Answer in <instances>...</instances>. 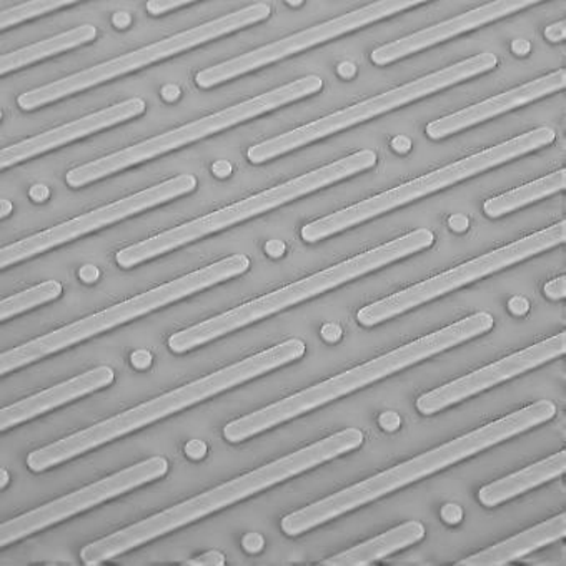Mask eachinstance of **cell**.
Wrapping results in <instances>:
<instances>
[{
	"mask_svg": "<svg viewBox=\"0 0 566 566\" xmlns=\"http://www.w3.org/2000/svg\"><path fill=\"white\" fill-rule=\"evenodd\" d=\"M364 432L358 429L342 430L321 442L304 447L291 455L266 463L245 475L237 476L209 492L200 493L186 502L177 503L149 518L140 520L127 528L118 530L97 542L88 543L81 552L82 563L94 566L111 562L130 549L146 545L160 536L169 535L190 523L199 522L212 513L229 509L256 493L295 479L308 470L317 469L338 457L355 452L364 446Z\"/></svg>",
	"mask_w": 566,
	"mask_h": 566,
	"instance_id": "1",
	"label": "cell"
},
{
	"mask_svg": "<svg viewBox=\"0 0 566 566\" xmlns=\"http://www.w3.org/2000/svg\"><path fill=\"white\" fill-rule=\"evenodd\" d=\"M556 417V405L549 400H538L528 407L520 408L506 417L483 424L482 429L465 433L452 442L443 443L437 449L421 453L415 459L407 460L390 470L377 473L357 485L340 490L327 499L311 503L305 509L297 510L291 515L283 516L282 532L287 536L304 535L324 523L332 522L345 513L354 512L360 506L368 505L381 496L390 495L403 486L420 482L427 476L436 475L442 470L450 469L463 460L472 459L492 447L500 446L513 437L522 436L539 424L548 423Z\"/></svg>",
	"mask_w": 566,
	"mask_h": 566,
	"instance_id": "2",
	"label": "cell"
},
{
	"mask_svg": "<svg viewBox=\"0 0 566 566\" xmlns=\"http://www.w3.org/2000/svg\"><path fill=\"white\" fill-rule=\"evenodd\" d=\"M305 352H307V345L301 338H291V340L276 344L275 347L269 348V350L250 355V357L243 358L242 361L220 368V370L213 371L207 377L190 381V384L167 391V394L153 398L146 403L137 405V407L128 408V410L122 411L115 417L98 421L88 429L64 437V439L57 440V442L51 443L44 449L34 450V452L29 453L28 467L35 473L54 469V467L62 465L69 460L92 452L98 447L107 446V443L115 442L122 437L146 429V427L163 420V418L172 417V415L179 413L186 408L203 403L209 398L240 387L247 381L263 377V375L270 374L276 368L294 364V361L304 358Z\"/></svg>",
	"mask_w": 566,
	"mask_h": 566,
	"instance_id": "3",
	"label": "cell"
},
{
	"mask_svg": "<svg viewBox=\"0 0 566 566\" xmlns=\"http://www.w3.org/2000/svg\"><path fill=\"white\" fill-rule=\"evenodd\" d=\"M495 325V318L489 312H479L462 318L457 324L440 328L433 334L417 338L403 347L395 348L388 354L380 355L367 364L350 368L337 377L328 378L321 384L312 385L307 390L298 391L283 400L275 401L269 407L252 411L245 417L230 421L223 429V439L230 443H243L252 437L260 436L266 430L275 429L285 421L302 417L308 411L317 410L324 405L332 403L338 398L347 397L354 391L361 390L375 381L391 377L405 368L413 367L429 360L442 352L452 350L459 345L467 344L473 338L489 334Z\"/></svg>",
	"mask_w": 566,
	"mask_h": 566,
	"instance_id": "4",
	"label": "cell"
},
{
	"mask_svg": "<svg viewBox=\"0 0 566 566\" xmlns=\"http://www.w3.org/2000/svg\"><path fill=\"white\" fill-rule=\"evenodd\" d=\"M433 243H436V233L430 229H418L405 233L391 242L375 247L360 255L352 256V259L321 270L314 275L305 276L291 285L276 289L263 297L245 302L226 314L216 315V317L207 318L202 324L177 332L169 338V348L174 354H187V352L196 350L217 338L226 337L240 328L265 321L279 312L289 311L302 302L321 297L334 289L342 287L345 283L354 282L360 276L375 272V270L385 269L398 260L423 252Z\"/></svg>",
	"mask_w": 566,
	"mask_h": 566,
	"instance_id": "5",
	"label": "cell"
},
{
	"mask_svg": "<svg viewBox=\"0 0 566 566\" xmlns=\"http://www.w3.org/2000/svg\"><path fill=\"white\" fill-rule=\"evenodd\" d=\"M377 160L378 157L375 150H358V153L350 154V156L342 157L337 163L318 167L312 172L279 184V186L263 190V192L255 193V196L247 197L240 202L207 213L200 219L190 220V222L182 223V226L157 233L150 239L142 240L135 245L125 247V249L118 250L115 260L122 269H134L140 263L166 255V253L174 252L180 247L189 245V243L206 239V237L213 235V233L232 229L239 223L265 216L266 212H272L279 207L287 206L294 200L318 192L325 187L335 186L342 180L367 172V170L377 166Z\"/></svg>",
	"mask_w": 566,
	"mask_h": 566,
	"instance_id": "6",
	"label": "cell"
},
{
	"mask_svg": "<svg viewBox=\"0 0 566 566\" xmlns=\"http://www.w3.org/2000/svg\"><path fill=\"white\" fill-rule=\"evenodd\" d=\"M250 269V259L242 253L226 256L219 262L210 263L196 272L179 276L172 282L164 283L160 287L144 292L137 297L128 298L120 304L112 305L97 314L81 318L74 324L57 328L44 337L35 338L28 344L19 345L12 350L4 352L0 357V375L11 374L19 368L35 364L42 358L51 357L59 352L67 350L74 345L82 344L88 338L98 337L105 332L114 331L120 325L130 324L150 312L169 307L184 298L200 294L207 289L216 287L219 283L229 282L243 275Z\"/></svg>",
	"mask_w": 566,
	"mask_h": 566,
	"instance_id": "7",
	"label": "cell"
},
{
	"mask_svg": "<svg viewBox=\"0 0 566 566\" xmlns=\"http://www.w3.org/2000/svg\"><path fill=\"white\" fill-rule=\"evenodd\" d=\"M555 138L556 134L552 127L533 128V130L525 132L518 137L502 142L499 146L490 147V149L482 150V153L457 160V163L433 170L427 176L417 177V179L401 184V186L387 190V192L377 193V196L370 197L364 202L345 207V209L337 210V212L331 213L324 219L307 223L302 229V240L307 243H317L321 240L328 239V237L345 232V230L354 229V227L368 222L375 217L385 216L391 210L417 202V200L424 199V197L432 196V193L440 192V190L450 189V187L457 186L463 180L473 179V177L489 172L495 167L505 166V164L520 159V157L545 149V147L552 146Z\"/></svg>",
	"mask_w": 566,
	"mask_h": 566,
	"instance_id": "8",
	"label": "cell"
},
{
	"mask_svg": "<svg viewBox=\"0 0 566 566\" xmlns=\"http://www.w3.org/2000/svg\"><path fill=\"white\" fill-rule=\"evenodd\" d=\"M322 88H324L322 77L305 75V77L291 82V84L280 85V87L272 88L265 94L239 102V104L223 108V111L216 112V114L207 115V117L190 122V124L182 125V127L172 128V130L164 132V134L156 135V137L138 142L134 146L125 147L124 150H118V153L108 154V156L101 157V159L75 167V169L69 170L65 182L72 189L91 186L97 180L107 179V177L124 172L130 167L140 166V164L149 163V160L157 159L164 154L190 146L193 142L212 137V135L220 134L227 128L245 124V122L253 120L260 115L294 104V102L302 101V98L312 97V95L318 94Z\"/></svg>",
	"mask_w": 566,
	"mask_h": 566,
	"instance_id": "9",
	"label": "cell"
},
{
	"mask_svg": "<svg viewBox=\"0 0 566 566\" xmlns=\"http://www.w3.org/2000/svg\"><path fill=\"white\" fill-rule=\"evenodd\" d=\"M496 65H499V57L492 52L473 55V57L457 62V64L449 65L442 71L432 72V74L423 75L417 81L384 92L377 97L357 102L350 107L325 115V117L311 122V124L285 132L279 137L260 142V144H255L247 150V159L255 166L279 159L285 154L311 146L314 142L347 130V128L355 127V125L364 124V122L371 120L378 115L397 111V108L405 107L411 102L430 97V95L439 94V92L453 87V85L486 74V72L493 71Z\"/></svg>",
	"mask_w": 566,
	"mask_h": 566,
	"instance_id": "10",
	"label": "cell"
},
{
	"mask_svg": "<svg viewBox=\"0 0 566 566\" xmlns=\"http://www.w3.org/2000/svg\"><path fill=\"white\" fill-rule=\"evenodd\" d=\"M270 14H272V8L266 2L247 6V8L239 9L232 14L213 19V21L197 25V28L189 29V31L179 32V34L154 42V44L146 45V48L127 52L120 57L101 62V64L85 69V71L77 72V74L67 75V77L59 78V81L51 82V84L24 92V94L19 95L18 105L25 112L38 111L44 105L54 104V102L71 97V95L81 94V92L88 91L95 85H102L105 82L122 77V75L142 71V69L149 67V65L157 64V62L184 54L190 49L209 44V42L226 38V35L233 34V32L243 31L250 25L266 21Z\"/></svg>",
	"mask_w": 566,
	"mask_h": 566,
	"instance_id": "11",
	"label": "cell"
},
{
	"mask_svg": "<svg viewBox=\"0 0 566 566\" xmlns=\"http://www.w3.org/2000/svg\"><path fill=\"white\" fill-rule=\"evenodd\" d=\"M565 242L566 220L563 219L556 222L555 226L548 227V229L538 230L532 235L523 237L516 242L500 247V249L492 250L485 255L476 256V259L469 260V262L462 263L455 269L430 276V279L417 283V285H411V287L403 289V291L397 292L390 297L381 298V301L360 308L357 314L358 324L368 328L384 324V322L391 321V318L398 317L405 312L413 311L420 305L446 297V295L452 294L459 289L472 285V283L493 275V273L502 272V270L516 265V263L533 259L539 253L548 252V250L555 249V247Z\"/></svg>",
	"mask_w": 566,
	"mask_h": 566,
	"instance_id": "12",
	"label": "cell"
},
{
	"mask_svg": "<svg viewBox=\"0 0 566 566\" xmlns=\"http://www.w3.org/2000/svg\"><path fill=\"white\" fill-rule=\"evenodd\" d=\"M421 4H424L423 0H381V2H371V4L355 9V11L340 15V18L312 25V28L297 32V34L289 35V38L280 39V41L263 45V48L255 49V51L247 52V54L239 55V57L203 69V71L197 72V85L200 88L217 87V85L226 84V82L242 77V75L250 74V72L260 71V69L266 67V65L275 64V62L282 61V59L292 57V55L301 54V52L308 51V49L327 44V42L335 41V39L342 38V35L360 31V29L367 28V25L384 21V19L394 18V15L400 14V12L410 11V9L418 8Z\"/></svg>",
	"mask_w": 566,
	"mask_h": 566,
	"instance_id": "13",
	"label": "cell"
},
{
	"mask_svg": "<svg viewBox=\"0 0 566 566\" xmlns=\"http://www.w3.org/2000/svg\"><path fill=\"white\" fill-rule=\"evenodd\" d=\"M197 186H199V182H197L196 176L184 174V176L172 177V179L156 184L149 189L132 193V196L117 200V202L98 207V209L84 213V216L74 217V219L51 227L44 232L25 237L19 242L2 247V250H0V269H9L15 263L41 255V253L49 252L55 247L74 242V240L88 235V233L98 232V230L114 226L120 220L130 219V217L138 216V213L147 212V210L156 209V207L172 202V200L180 199V197L189 196L197 189Z\"/></svg>",
	"mask_w": 566,
	"mask_h": 566,
	"instance_id": "14",
	"label": "cell"
},
{
	"mask_svg": "<svg viewBox=\"0 0 566 566\" xmlns=\"http://www.w3.org/2000/svg\"><path fill=\"white\" fill-rule=\"evenodd\" d=\"M169 472V462L164 457H153L144 462L135 463L128 469L120 470L114 475L105 476L98 482L91 483L77 492L61 496L54 502L45 503L32 512L24 513L18 518L8 520L0 526V546L12 545L28 536L35 535L42 530L51 528L57 523L65 522L78 513L95 509L108 500L118 499L125 493L134 492L140 486L149 485L156 480L164 479Z\"/></svg>",
	"mask_w": 566,
	"mask_h": 566,
	"instance_id": "15",
	"label": "cell"
},
{
	"mask_svg": "<svg viewBox=\"0 0 566 566\" xmlns=\"http://www.w3.org/2000/svg\"><path fill=\"white\" fill-rule=\"evenodd\" d=\"M565 354L566 334L562 332V334L538 342V344L532 345L525 350L509 355V357L502 358L495 364L479 368V370L472 371L465 377L449 381V384L442 385L436 390L427 391V394L418 397L415 405H417V410L421 415L432 417V415L447 410L453 405L462 403V401L469 400L470 397L490 390V388L496 387L503 381L512 380V378L520 377L526 371L549 364V361L556 360Z\"/></svg>",
	"mask_w": 566,
	"mask_h": 566,
	"instance_id": "16",
	"label": "cell"
},
{
	"mask_svg": "<svg viewBox=\"0 0 566 566\" xmlns=\"http://www.w3.org/2000/svg\"><path fill=\"white\" fill-rule=\"evenodd\" d=\"M146 111L147 102L144 98H128V101L118 102V104L85 115V117L77 118V120L42 132V134L34 135L28 140L18 142L14 146L2 149L0 169H11L12 166H18V164L25 163V160L61 149V147L67 146L72 142L91 137V135L98 134V132L107 130V128L115 127V125L140 117L142 114H146Z\"/></svg>",
	"mask_w": 566,
	"mask_h": 566,
	"instance_id": "17",
	"label": "cell"
},
{
	"mask_svg": "<svg viewBox=\"0 0 566 566\" xmlns=\"http://www.w3.org/2000/svg\"><path fill=\"white\" fill-rule=\"evenodd\" d=\"M535 4H538L535 0H499V2H489V4L480 6V8L472 9V11L463 12V14L457 15V18L449 19V21L430 25V28L423 29V31L405 35V38L398 39V41L375 49L371 52V62L378 65V67L394 64V62L400 61V59L410 57V55L417 54V52L442 44V42L450 41V39L457 38V35L476 31V29L483 28V25L509 18V15L516 14V12L532 8Z\"/></svg>",
	"mask_w": 566,
	"mask_h": 566,
	"instance_id": "18",
	"label": "cell"
},
{
	"mask_svg": "<svg viewBox=\"0 0 566 566\" xmlns=\"http://www.w3.org/2000/svg\"><path fill=\"white\" fill-rule=\"evenodd\" d=\"M565 87L566 71L559 69V71L552 72V74L543 75V77L512 88V91L503 92V94L495 95V97L462 108L455 114L437 118V120L427 125L424 132L432 140H442V138L452 137V135L467 130V128L492 120V118L506 114V112L516 111V108L525 107V105L539 101V98L565 91Z\"/></svg>",
	"mask_w": 566,
	"mask_h": 566,
	"instance_id": "19",
	"label": "cell"
},
{
	"mask_svg": "<svg viewBox=\"0 0 566 566\" xmlns=\"http://www.w3.org/2000/svg\"><path fill=\"white\" fill-rule=\"evenodd\" d=\"M114 368L101 365V367L92 368V370L77 375L71 380L62 381V384L54 385L48 390L31 395V397L0 410V430L8 432L15 424L34 420V418L42 417V415L49 413L55 408L64 407V405L72 403L78 398L87 397V395L95 394L102 388H107L108 385L114 384Z\"/></svg>",
	"mask_w": 566,
	"mask_h": 566,
	"instance_id": "20",
	"label": "cell"
},
{
	"mask_svg": "<svg viewBox=\"0 0 566 566\" xmlns=\"http://www.w3.org/2000/svg\"><path fill=\"white\" fill-rule=\"evenodd\" d=\"M566 536V513L553 516L539 525L532 526L512 538L489 546L469 558L460 559L459 566H503L525 558L536 549L545 548Z\"/></svg>",
	"mask_w": 566,
	"mask_h": 566,
	"instance_id": "21",
	"label": "cell"
},
{
	"mask_svg": "<svg viewBox=\"0 0 566 566\" xmlns=\"http://www.w3.org/2000/svg\"><path fill=\"white\" fill-rule=\"evenodd\" d=\"M566 472V452L555 453L542 462L533 463L520 472L503 476L496 482L482 486L479 492V500L486 509H495L509 500L516 499L536 486L545 485L552 480L559 479Z\"/></svg>",
	"mask_w": 566,
	"mask_h": 566,
	"instance_id": "22",
	"label": "cell"
},
{
	"mask_svg": "<svg viewBox=\"0 0 566 566\" xmlns=\"http://www.w3.org/2000/svg\"><path fill=\"white\" fill-rule=\"evenodd\" d=\"M423 523L407 522L403 525L395 526L375 538L367 539L347 552L338 553V555L331 556L324 559L322 565L325 566H365L371 563L380 562L400 549L408 548L415 543L421 542L424 538Z\"/></svg>",
	"mask_w": 566,
	"mask_h": 566,
	"instance_id": "23",
	"label": "cell"
},
{
	"mask_svg": "<svg viewBox=\"0 0 566 566\" xmlns=\"http://www.w3.org/2000/svg\"><path fill=\"white\" fill-rule=\"evenodd\" d=\"M95 39H97V28L95 25H78V28L62 32V34L54 35V38L35 42V44L28 45V48L18 49V51L2 55V59H0V74L8 75L11 72L21 71V69L35 64V62L88 44Z\"/></svg>",
	"mask_w": 566,
	"mask_h": 566,
	"instance_id": "24",
	"label": "cell"
},
{
	"mask_svg": "<svg viewBox=\"0 0 566 566\" xmlns=\"http://www.w3.org/2000/svg\"><path fill=\"white\" fill-rule=\"evenodd\" d=\"M566 189V169L556 170L542 179L533 180L525 186L516 187L502 196L492 197L483 203V212L490 219H500L516 212L523 207L532 206L539 200L548 199Z\"/></svg>",
	"mask_w": 566,
	"mask_h": 566,
	"instance_id": "25",
	"label": "cell"
},
{
	"mask_svg": "<svg viewBox=\"0 0 566 566\" xmlns=\"http://www.w3.org/2000/svg\"><path fill=\"white\" fill-rule=\"evenodd\" d=\"M64 287L57 280H48V282L39 283L35 287L28 289V291L19 292V294L11 295V297L2 298L0 304V321H11L12 317L25 314V312L34 311L41 305L51 304L61 297Z\"/></svg>",
	"mask_w": 566,
	"mask_h": 566,
	"instance_id": "26",
	"label": "cell"
},
{
	"mask_svg": "<svg viewBox=\"0 0 566 566\" xmlns=\"http://www.w3.org/2000/svg\"><path fill=\"white\" fill-rule=\"evenodd\" d=\"M74 4H77L74 0H35V2H24V4L14 6V8L2 11V14H0V29L8 31L12 25L42 18V15L51 14V12Z\"/></svg>",
	"mask_w": 566,
	"mask_h": 566,
	"instance_id": "27",
	"label": "cell"
},
{
	"mask_svg": "<svg viewBox=\"0 0 566 566\" xmlns=\"http://www.w3.org/2000/svg\"><path fill=\"white\" fill-rule=\"evenodd\" d=\"M192 4L189 0H150L147 2V12L150 15H164L167 12L176 11V9L186 8Z\"/></svg>",
	"mask_w": 566,
	"mask_h": 566,
	"instance_id": "28",
	"label": "cell"
},
{
	"mask_svg": "<svg viewBox=\"0 0 566 566\" xmlns=\"http://www.w3.org/2000/svg\"><path fill=\"white\" fill-rule=\"evenodd\" d=\"M543 294L549 301H563L566 297V276H556L543 285Z\"/></svg>",
	"mask_w": 566,
	"mask_h": 566,
	"instance_id": "29",
	"label": "cell"
},
{
	"mask_svg": "<svg viewBox=\"0 0 566 566\" xmlns=\"http://www.w3.org/2000/svg\"><path fill=\"white\" fill-rule=\"evenodd\" d=\"M226 563V555H223V553L217 552V549H212V552L203 553V555L199 556V558L189 559L186 565L223 566Z\"/></svg>",
	"mask_w": 566,
	"mask_h": 566,
	"instance_id": "30",
	"label": "cell"
},
{
	"mask_svg": "<svg viewBox=\"0 0 566 566\" xmlns=\"http://www.w3.org/2000/svg\"><path fill=\"white\" fill-rule=\"evenodd\" d=\"M378 424H380V429L385 430V432L394 433L400 430L401 417L397 411H384V413L378 417Z\"/></svg>",
	"mask_w": 566,
	"mask_h": 566,
	"instance_id": "31",
	"label": "cell"
},
{
	"mask_svg": "<svg viewBox=\"0 0 566 566\" xmlns=\"http://www.w3.org/2000/svg\"><path fill=\"white\" fill-rule=\"evenodd\" d=\"M440 516L447 525H459L463 520L462 506L455 505V503H447L440 510Z\"/></svg>",
	"mask_w": 566,
	"mask_h": 566,
	"instance_id": "32",
	"label": "cell"
},
{
	"mask_svg": "<svg viewBox=\"0 0 566 566\" xmlns=\"http://www.w3.org/2000/svg\"><path fill=\"white\" fill-rule=\"evenodd\" d=\"M243 549L250 555H256V553L262 552L263 546H265V538H263L260 533H247L242 539Z\"/></svg>",
	"mask_w": 566,
	"mask_h": 566,
	"instance_id": "33",
	"label": "cell"
},
{
	"mask_svg": "<svg viewBox=\"0 0 566 566\" xmlns=\"http://www.w3.org/2000/svg\"><path fill=\"white\" fill-rule=\"evenodd\" d=\"M545 39L552 44H559L566 39V22L559 21L545 29Z\"/></svg>",
	"mask_w": 566,
	"mask_h": 566,
	"instance_id": "34",
	"label": "cell"
},
{
	"mask_svg": "<svg viewBox=\"0 0 566 566\" xmlns=\"http://www.w3.org/2000/svg\"><path fill=\"white\" fill-rule=\"evenodd\" d=\"M153 360L154 357L149 350H137L130 355L132 365H134V368H137V370H147V368H150V365H153Z\"/></svg>",
	"mask_w": 566,
	"mask_h": 566,
	"instance_id": "35",
	"label": "cell"
},
{
	"mask_svg": "<svg viewBox=\"0 0 566 566\" xmlns=\"http://www.w3.org/2000/svg\"><path fill=\"white\" fill-rule=\"evenodd\" d=\"M184 450H186V455L190 460H196L197 462V460H202L207 455V443L202 442V440H190Z\"/></svg>",
	"mask_w": 566,
	"mask_h": 566,
	"instance_id": "36",
	"label": "cell"
},
{
	"mask_svg": "<svg viewBox=\"0 0 566 566\" xmlns=\"http://www.w3.org/2000/svg\"><path fill=\"white\" fill-rule=\"evenodd\" d=\"M321 335L327 344H337L344 332H342V327L338 324H327L322 327Z\"/></svg>",
	"mask_w": 566,
	"mask_h": 566,
	"instance_id": "37",
	"label": "cell"
},
{
	"mask_svg": "<svg viewBox=\"0 0 566 566\" xmlns=\"http://www.w3.org/2000/svg\"><path fill=\"white\" fill-rule=\"evenodd\" d=\"M509 311H510V314L515 315V317H523V315L528 314L530 302L526 301L525 297L510 298Z\"/></svg>",
	"mask_w": 566,
	"mask_h": 566,
	"instance_id": "38",
	"label": "cell"
},
{
	"mask_svg": "<svg viewBox=\"0 0 566 566\" xmlns=\"http://www.w3.org/2000/svg\"><path fill=\"white\" fill-rule=\"evenodd\" d=\"M449 227L450 230H453L455 233L467 232L470 227L469 217L462 216V213H459V216H452L449 219Z\"/></svg>",
	"mask_w": 566,
	"mask_h": 566,
	"instance_id": "39",
	"label": "cell"
},
{
	"mask_svg": "<svg viewBox=\"0 0 566 566\" xmlns=\"http://www.w3.org/2000/svg\"><path fill=\"white\" fill-rule=\"evenodd\" d=\"M411 146H413V144H411V140L407 135H398V137H395L394 140H391V149L397 154L410 153Z\"/></svg>",
	"mask_w": 566,
	"mask_h": 566,
	"instance_id": "40",
	"label": "cell"
},
{
	"mask_svg": "<svg viewBox=\"0 0 566 566\" xmlns=\"http://www.w3.org/2000/svg\"><path fill=\"white\" fill-rule=\"evenodd\" d=\"M265 253L272 259H280L285 253V243L282 240H270L265 243Z\"/></svg>",
	"mask_w": 566,
	"mask_h": 566,
	"instance_id": "41",
	"label": "cell"
},
{
	"mask_svg": "<svg viewBox=\"0 0 566 566\" xmlns=\"http://www.w3.org/2000/svg\"><path fill=\"white\" fill-rule=\"evenodd\" d=\"M78 276H81L82 282L84 283H95L101 276V270L94 265H85L82 266L81 272H78Z\"/></svg>",
	"mask_w": 566,
	"mask_h": 566,
	"instance_id": "42",
	"label": "cell"
},
{
	"mask_svg": "<svg viewBox=\"0 0 566 566\" xmlns=\"http://www.w3.org/2000/svg\"><path fill=\"white\" fill-rule=\"evenodd\" d=\"M213 176L219 177V179H227V177L232 174V166L227 160H220V163H216L212 166Z\"/></svg>",
	"mask_w": 566,
	"mask_h": 566,
	"instance_id": "43",
	"label": "cell"
},
{
	"mask_svg": "<svg viewBox=\"0 0 566 566\" xmlns=\"http://www.w3.org/2000/svg\"><path fill=\"white\" fill-rule=\"evenodd\" d=\"M29 196H31V199L34 200L35 203H42L51 197V192H49L45 186H34L31 192H29Z\"/></svg>",
	"mask_w": 566,
	"mask_h": 566,
	"instance_id": "44",
	"label": "cell"
},
{
	"mask_svg": "<svg viewBox=\"0 0 566 566\" xmlns=\"http://www.w3.org/2000/svg\"><path fill=\"white\" fill-rule=\"evenodd\" d=\"M532 51V45H530L528 41H523V39H518V41L513 42L512 52L518 57H525L526 54H530Z\"/></svg>",
	"mask_w": 566,
	"mask_h": 566,
	"instance_id": "45",
	"label": "cell"
},
{
	"mask_svg": "<svg viewBox=\"0 0 566 566\" xmlns=\"http://www.w3.org/2000/svg\"><path fill=\"white\" fill-rule=\"evenodd\" d=\"M112 24L115 25V28L120 29V31H124V29H127L128 25L132 24V18L128 14H125V12H117V14L112 18Z\"/></svg>",
	"mask_w": 566,
	"mask_h": 566,
	"instance_id": "46",
	"label": "cell"
},
{
	"mask_svg": "<svg viewBox=\"0 0 566 566\" xmlns=\"http://www.w3.org/2000/svg\"><path fill=\"white\" fill-rule=\"evenodd\" d=\"M163 97L167 102L177 101L180 97V88L177 85H167V87L163 88Z\"/></svg>",
	"mask_w": 566,
	"mask_h": 566,
	"instance_id": "47",
	"label": "cell"
},
{
	"mask_svg": "<svg viewBox=\"0 0 566 566\" xmlns=\"http://www.w3.org/2000/svg\"><path fill=\"white\" fill-rule=\"evenodd\" d=\"M338 74L344 78H352L357 74V69L350 62H344V64L338 65Z\"/></svg>",
	"mask_w": 566,
	"mask_h": 566,
	"instance_id": "48",
	"label": "cell"
},
{
	"mask_svg": "<svg viewBox=\"0 0 566 566\" xmlns=\"http://www.w3.org/2000/svg\"><path fill=\"white\" fill-rule=\"evenodd\" d=\"M12 209H14V207H12L11 200L2 199V202H0V217H2V219H8L12 213Z\"/></svg>",
	"mask_w": 566,
	"mask_h": 566,
	"instance_id": "49",
	"label": "cell"
},
{
	"mask_svg": "<svg viewBox=\"0 0 566 566\" xmlns=\"http://www.w3.org/2000/svg\"><path fill=\"white\" fill-rule=\"evenodd\" d=\"M9 485V472L8 470H0V489L4 490Z\"/></svg>",
	"mask_w": 566,
	"mask_h": 566,
	"instance_id": "50",
	"label": "cell"
}]
</instances>
